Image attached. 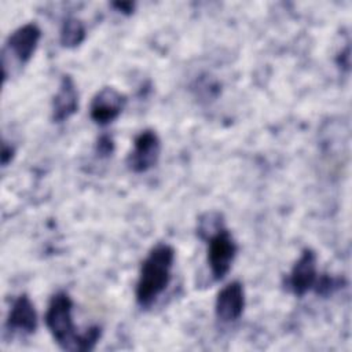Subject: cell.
Masks as SVG:
<instances>
[{"label":"cell","instance_id":"cell-10","mask_svg":"<svg viewBox=\"0 0 352 352\" xmlns=\"http://www.w3.org/2000/svg\"><path fill=\"white\" fill-rule=\"evenodd\" d=\"M78 110V92L74 80L65 74L52 99V121L63 122Z\"/></svg>","mask_w":352,"mask_h":352},{"label":"cell","instance_id":"cell-9","mask_svg":"<svg viewBox=\"0 0 352 352\" xmlns=\"http://www.w3.org/2000/svg\"><path fill=\"white\" fill-rule=\"evenodd\" d=\"M6 327L8 331L32 334L37 330V312L28 294L18 296L8 312Z\"/></svg>","mask_w":352,"mask_h":352},{"label":"cell","instance_id":"cell-7","mask_svg":"<svg viewBox=\"0 0 352 352\" xmlns=\"http://www.w3.org/2000/svg\"><path fill=\"white\" fill-rule=\"evenodd\" d=\"M245 308L243 286L238 280L227 283L216 297L214 314L223 323H231L241 318Z\"/></svg>","mask_w":352,"mask_h":352},{"label":"cell","instance_id":"cell-15","mask_svg":"<svg viewBox=\"0 0 352 352\" xmlns=\"http://www.w3.org/2000/svg\"><path fill=\"white\" fill-rule=\"evenodd\" d=\"M15 150L12 146H8L6 142L3 143V148H1V164L6 166L12 158H14Z\"/></svg>","mask_w":352,"mask_h":352},{"label":"cell","instance_id":"cell-12","mask_svg":"<svg viewBox=\"0 0 352 352\" xmlns=\"http://www.w3.org/2000/svg\"><path fill=\"white\" fill-rule=\"evenodd\" d=\"M102 336V329L99 326H91L78 336V352H85L94 349L98 340Z\"/></svg>","mask_w":352,"mask_h":352},{"label":"cell","instance_id":"cell-3","mask_svg":"<svg viewBox=\"0 0 352 352\" xmlns=\"http://www.w3.org/2000/svg\"><path fill=\"white\" fill-rule=\"evenodd\" d=\"M208 264L214 280H221L231 270L238 252V245L226 227L219 228L206 239Z\"/></svg>","mask_w":352,"mask_h":352},{"label":"cell","instance_id":"cell-5","mask_svg":"<svg viewBox=\"0 0 352 352\" xmlns=\"http://www.w3.org/2000/svg\"><path fill=\"white\" fill-rule=\"evenodd\" d=\"M125 103V95L113 87H103L92 98L89 107L91 120L98 125H107L121 114Z\"/></svg>","mask_w":352,"mask_h":352},{"label":"cell","instance_id":"cell-2","mask_svg":"<svg viewBox=\"0 0 352 352\" xmlns=\"http://www.w3.org/2000/svg\"><path fill=\"white\" fill-rule=\"evenodd\" d=\"M73 301L66 292H58L48 302L45 311V326L52 338L65 351L78 349V336L72 318Z\"/></svg>","mask_w":352,"mask_h":352},{"label":"cell","instance_id":"cell-14","mask_svg":"<svg viewBox=\"0 0 352 352\" xmlns=\"http://www.w3.org/2000/svg\"><path fill=\"white\" fill-rule=\"evenodd\" d=\"M95 151L100 158L110 157L114 153V140L110 135H102L96 140L95 144Z\"/></svg>","mask_w":352,"mask_h":352},{"label":"cell","instance_id":"cell-8","mask_svg":"<svg viewBox=\"0 0 352 352\" xmlns=\"http://www.w3.org/2000/svg\"><path fill=\"white\" fill-rule=\"evenodd\" d=\"M41 38L40 28L33 23H25L15 29L7 38V50L12 54L19 63H26L34 54Z\"/></svg>","mask_w":352,"mask_h":352},{"label":"cell","instance_id":"cell-13","mask_svg":"<svg viewBox=\"0 0 352 352\" xmlns=\"http://www.w3.org/2000/svg\"><path fill=\"white\" fill-rule=\"evenodd\" d=\"M340 286H341V280L340 279L329 276V275H322V276H318L314 289L320 296H329L334 290H337Z\"/></svg>","mask_w":352,"mask_h":352},{"label":"cell","instance_id":"cell-4","mask_svg":"<svg viewBox=\"0 0 352 352\" xmlns=\"http://www.w3.org/2000/svg\"><path fill=\"white\" fill-rule=\"evenodd\" d=\"M161 153L158 135L151 129L142 131L133 140V148L126 157L128 168L135 173H143L157 165Z\"/></svg>","mask_w":352,"mask_h":352},{"label":"cell","instance_id":"cell-11","mask_svg":"<svg viewBox=\"0 0 352 352\" xmlns=\"http://www.w3.org/2000/svg\"><path fill=\"white\" fill-rule=\"evenodd\" d=\"M84 38H85V28L80 19L70 16L63 21L60 33H59V41L63 47L76 48L84 41Z\"/></svg>","mask_w":352,"mask_h":352},{"label":"cell","instance_id":"cell-1","mask_svg":"<svg viewBox=\"0 0 352 352\" xmlns=\"http://www.w3.org/2000/svg\"><path fill=\"white\" fill-rule=\"evenodd\" d=\"M175 249L168 243L155 245L144 258L136 282L135 297L142 308L151 307L170 282Z\"/></svg>","mask_w":352,"mask_h":352},{"label":"cell","instance_id":"cell-6","mask_svg":"<svg viewBox=\"0 0 352 352\" xmlns=\"http://www.w3.org/2000/svg\"><path fill=\"white\" fill-rule=\"evenodd\" d=\"M316 279V254L312 249H304L289 274L287 287L294 296L302 297L305 293L314 289Z\"/></svg>","mask_w":352,"mask_h":352},{"label":"cell","instance_id":"cell-16","mask_svg":"<svg viewBox=\"0 0 352 352\" xmlns=\"http://www.w3.org/2000/svg\"><path fill=\"white\" fill-rule=\"evenodd\" d=\"M113 6L122 14H131L132 10H133V4L131 1H117V3H113Z\"/></svg>","mask_w":352,"mask_h":352}]
</instances>
